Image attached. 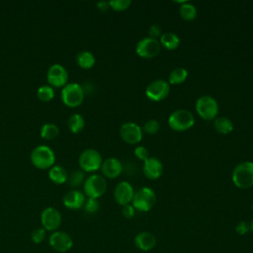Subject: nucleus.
Listing matches in <instances>:
<instances>
[{
    "mask_svg": "<svg viewBox=\"0 0 253 253\" xmlns=\"http://www.w3.org/2000/svg\"><path fill=\"white\" fill-rule=\"evenodd\" d=\"M37 97L42 102H49L54 97V89L50 85H42L37 90Z\"/></svg>",
    "mask_w": 253,
    "mask_h": 253,
    "instance_id": "28",
    "label": "nucleus"
},
{
    "mask_svg": "<svg viewBox=\"0 0 253 253\" xmlns=\"http://www.w3.org/2000/svg\"><path fill=\"white\" fill-rule=\"evenodd\" d=\"M251 209H252V211H253V204H252V207H251Z\"/></svg>",
    "mask_w": 253,
    "mask_h": 253,
    "instance_id": "40",
    "label": "nucleus"
},
{
    "mask_svg": "<svg viewBox=\"0 0 253 253\" xmlns=\"http://www.w3.org/2000/svg\"><path fill=\"white\" fill-rule=\"evenodd\" d=\"M110 8H112L115 11H124L126 10L130 5V0H111L109 1Z\"/></svg>",
    "mask_w": 253,
    "mask_h": 253,
    "instance_id": "31",
    "label": "nucleus"
},
{
    "mask_svg": "<svg viewBox=\"0 0 253 253\" xmlns=\"http://www.w3.org/2000/svg\"><path fill=\"white\" fill-rule=\"evenodd\" d=\"M188 77V70L184 67H176L174 68L169 76L168 80L171 84H181L183 83Z\"/></svg>",
    "mask_w": 253,
    "mask_h": 253,
    "instance_id": "26",
    "label": "nucleus"
},
{
    "mask_svg": "<svg viewBox=\"0 0 253 253\" xmlns=\"http://www.w3.org/2000/svg\"><path fill=\"white\" fill-rule=\"evenodd\" d=\"M67 126H68L69 130L72 133H78L84 127L85 120L82 115H80L78 113H74L69 116L68 121H67Z\"/></svg>",
    "mask_w": 253,
    "mask_h": 253,
    "instance_id": "23",
    "label": "nucleus"
},
{
    "mask_svg": "<svg viewBox=\"0 0 253 253\" xmlns=\"http://www.w3.org/2000/svg\"><path fill=\"white\" fill-rule=\"evenodd\" d=\"M60 97L64 105L70 108H75L81 105V103L83 102L84 90L82 86L76 82L68 83L63 86Z\"/></svg>",
    "mask_w": 253,
    "mask_h": 253,
    "instance_id": "4",
    "label": "nucleus"
},
{
    "mask_svg": "<svg viewBox=\"0 0 253 253\" xmlns=\"http://www.w3.org/2000/svg\"><path fill=\"white\" fill-rule=\"evenodd\" d=\"M46 230L43 227H38L32 231L31 238L35 243H41L44 240L46 235Z\"/></svg>",
    "mask_w": 253,
    "mask_h": 253,
    "instance_id": "33",
    "label": "nucleus"
},
{
    "mask_svg": "<svg viewBox=\"0 0 253 253\" xmlns=\"http://www.w3.org/2000/svg\"><path fill=\"white\" fill-rule=\"evenodd\" d=\"M142 128L134 122H126L120 127L122 139L129 144H135L142 139Z\"/></svg>",
    "mask_w": 253,
    "mask_h": 253,
    "instance_id": "11",
    "label": "nucleus"
},
{
    "mask_svg": "<svg viewBox=\"0 0 253 253\" xmlns=\"http://www.w3.org/2000/svg\"><path fill=\"white\" fill-rule=\"evenodd\" d=\"M156 201V195L154 191L149 187H142L138 191L134 192L131 205L135 210L140 211H148L152 209Z\"/></svg>",
    "mask_w": 253,
    "mask_h": 253,
    "instance_id": "6",
    "label": "nucleus"
},
{
    "mask_svg": "<svg viewBox=\"0 0 253 253\" xmlns=\"http://www.w3.org/2000/svg\"><path fill=\"white\" fill-rule=\"evenodd\" d=\"M249 230H250L249 223H247L246 221H239L235 226V231L239 235H245Z\"/></svg>",
    "mask_w": 253,
    "mask_h": 253,
    "instance_id": "36",
    "label": "nucleus"
},
{
    "mask_svg": "<svg viewBox=\"0 0 253 253\" xmlns=\"http://www.w3.org/2000/svg\"><path fill=\"white\" fill-rule=\"evenodd\" d=\"M214 128L221 134H228L233 129V123L227 117H217L213 123Z\"/></svg>",
    "mask_w": 253,
    "mask_h": 253,
    "instance_id": "24",
    "label": "nucleus"
},
{
    "mask_svg": "<svg viewBox=\"0 0 253 253\" xmlns=\"http://www.w3.org/2000/svg\"><path fill=\"white\" fill-rule=\"evenodd\" d=\"M85 195L78 190L68 191L62 199L63 205L70 210H77L82 208L85 204Z\"/></svg>",
    "mask_w": 253,
    "mask_h": 253,
    "instance_id": "18",
    "label": "nucleus"
},
{
    "mask_svg": "<svg viewBox=\"0 0 253 253\" xmlns=\"http://www.w3.org/2000/svg\"><path fill=\"white\" fill-rule=\"evenodd\" d=\"M84 181V172L82 170H73L67 175V183L71 187H78Z\"/></svg>",
    "mask_w": 253,
    "mask_h": 253,
    "instance_id": "29",
    "label": "nucleus"
},
{
    "mask_svg": "<svg viewBox=\"0 0 253 253\" xmlns=\"http://www.w3.org/2000/svg\"><path fill=\"white\" fill-rule=\"evenodd\" d=\"M159 127H160V125L157 120L149 119L144 123L142 131L146 132L147 134H155L159 130Z\"/></svg>",
    "mask_w": 253,
    "mask_h": 253,
    "instance_id": "30",
    "label": "nucleus"
},
{
    "mask_svg": "<svg viewBox=\"0 0 253 253\" xmlns=\"http://www.w3.org/2000/svg\"><path fill=\"white\" fill-rule=\"evenodd\" d=\"M101 171L105 177L114 179L121 175L123 171V164L118 158L109 157L103 161L101 165Z\"/></svg>",
    "mask_w": 253,
    "mask_h": 253,
    "instance_id": "17",
    "label": "nucleus"
},
{
    "mask_svg": "<svg viewBox=\"0 0 253 253\" xmlns=\"http://www.w3.org/2000/svg\"><path fill=\"white\" fill-rule=\"evenodd\" d=\"M84 208H85V211L88 212V213H96L99 209H100V203L97 199H92V198H88L86 201H85V204H84Z\"/></svg>",
    "mask_w": 253,
    "mask_h": 253,
    "instance_id": "32",
    "label": "nucleus"
},
{
    "mask_svg": "<svg viewBox=\"0 0 253 253\" xmlns=\"http://www.w3.org/2000/svg\"><path fill=\"white\" fill-rule=\"evenodd\" d=\"M84 193L88 198L98 199L107 190V182L101 175H91L84 181Z\"/></svg>",
    "mask_w": 253,
    "mask_h": 253,
    "instance_id": "8",
    "label": "nucleus"
},
{
    "mask_svg": "<svg viewBox=\"0 0 253 253\" xmlns=\"http://www.w3.org/2000/svg\"><path fill=\"white\" fill-rule=\"evenodd\" d=\"M159 42L165 48L173 50V49H176L180 45V38L174 32H164L160 36Z\"/></svg>",
    "mask_w": 253,
    "mask_h": 253,
    "instance_id": "20",
    "label": "nucleus"
},
{
    "mask_svg": "<svg viewBox=\"0 0 253 253\" xmlns=\"http://www.w3.org/2000/svg\"><path fill=\"white\" fill-rule=\"evenodd\" d=\"M133 195H134L133 187L130 185V183L126 181L120 182L114 190V198L116 202L121 206L130 204V202L132 201Z\"/></svg>",
    "mask_w": 253,
    "mask_h": 253,
    "instance_id": "14",
    "label": "nucleus"
},
{
    "mask_svg": "<svg viewBox=\"0 0 253 253\" xmlns=\"http://www.w3.org/2000/svg\"><path fill=\"white\" fill-rule=\"evenodd\" d=\"M134 155H135L138 159H140V160H142V161H144L146 158L149 157V156H148V150H147V148H146L145 146H142V145H139V146H137V147L134 149Z\"/></svg>",
    "mask_w": 253,
    "mask_h": 253,
    "instance_id": "35",
    "label": "nucleus"
},
{
    "mask_svg": "<svg viewBox=\"0 0 253 253\" xmlns=\"http://www.w3.org/2000/svg\"><path fill=\"white\" fill-rule=\"evenodd\" d=\"M59 134L58 126L53 123H45L42 126L40 129V135L42 138L46 140H51L57 137Z\"/></svg>",
    "mask_w": 253,
    "mask_h": 253,
    "instance_id": "25",
    "label": "nucleus"
},
{
    "mask_svg": "<svg viewBox=\"0 0 253 253\" xmlns=\"http://www.w3.org/2000/svg\"><path fill=\"white\" fill-rule=\"evenodd\" d=\"M134 244L142 251H149L156 245V237L149 231H141L135 235Z\"/></svg>",
    "mask_w": 253,
    "mask_h": 253,
    "instance_id": "19",
    "label": "nucleus"
},
{
    "mask_svg": "<svg viewBox=\"0 0 253 253\" xmlns=\"http://www.w3.org/2000/svg\"><path fill=\"white\" fill-rule=\"evenodd\" d=\"M170 91L169 82L163 79H156L151 81L146 89H145V95L146 97L154 102L161 101L167 97Z\"/></svg>",
    "mask_w": 253,
    "mask_h": 253,
    "instance_id": "10",
    "label": "nucleus"
},
{
    "mask_svg": "<svg viewBox=\"0 0 253 253\" xmlns=\"http://www.w3.org/2000/svg\"><path fill=\"white\" fill-rule=\"evenodd\" d=\"M195 124V118L192 112L186 109L175 110L168 118L169 126L176 131H185L191 128Z\"/></svg>",
    "mask_w": 253,
    "mask_h": 253,
    "instance_id": "3",
    "label": "nucleus"
},
{
    "mask_svg": "<svg viewBox=\"0 0 253 253\" xmlns=\"http://www.w3.org/2000/svg\"><path fill=\"white\" fill-rule=\"evenodd\" d=\"M196 111L204 120L214 119L218 114V104L214 98L209 95H204L196 101Z\"/></svg>",
    "mask_w": 253,
    "mask_h": 253,
    "instance_id": "7",
    "label": "nucleus"
},
{
    "mask_svg": "<svg viewBox=\"0 0 253 253\" xmlns=\"http://www.w3.org/2000/svg\"><path fill=\"white\" fill-rule=\"evenodd\" d=\"M148 35H149L148 37L153 38V39H156L157 37L160 38V36H161V28H160V26L157 25V24L151 25L149 27V29H148Z\"/></svg>",
    "mask_w": 253,
    "mask_h": 253,
    "instance_id": "37",
    "label": "nucleus"
},
{
    "mask_svg": "<svg viewBox=\"0 0 253 253\" xmlns=\"http://www.w3.org/2000/svg\"><path fill=\"white\" fill-rule=\"evenodd\" d=\"M161 44L157 39L150 37L142 38L135 46L136 53L143 58H152L155 57L160 52Z\"/></svg>",
    "mask_w": 253,
    "mask_h": 253,
    "instance_id": "9",
    "label": "nucleus"
},
{
    "mask_svg": "<svg viewBox=\"0 0 253 253\" xmlns=\"http://www.w3.org/2000/svg\"><path fill=\"white\" fill-rule=\"evenodd\" d=\"M122 213L126 218H132L135 214V209L131 204H127L123 206Z\"/></svg>",
    "mask_w": 253,
    "mask_h": 253,
    "instance_id": "34",
    "label": "nucleus"
},
{
    "mask_svg": "<svg viewBox=\"0 0 253 253\" xmlns=\"http://www.w3.org/2000/svg\"><path fill=\"white\" fill-rule=\"evenodd\" d=\"M67 79L68 72L63 65L59 63H54L49 66L47 70V81L51 87H63L66 85Z\"/></svg>",
    "mask_w": 253,
    "mask_h": 253,
    "instance_id": "13",
    "label": "nucleus"
},
{
    "mask_svg": "<svg viewBox=\"0 0 253 253\" xmlns=\"http://www.w3.org/2000/svg\"><path fill=\"white\" fill-rule=\"evenodd\" d=\"M181 17L186 21H192L197 17V8L192 3L186 2L180 6L179 9Z\"/></svg>",
    "mask_w": 253,
    "mask_h": 253,
    "instance_id": "27",
    "label": "nucleus"
},
{
    "mask_svg": "<svg viewBox=\"0 0 253 253\" xmlns=\"http://www.w3.org/2000/svg\"><path fill=\"white\" fill-rule=\"evenodd\" d=\"M49 244L58 252H66L72 247L73 241L71 236L66 232L54 231L49 236Z\"/></svg>",
    "mask_w": 253,
    "mask_h": 253,
    "instance_id": "15",
    "label": "nucleus"
},
{
    "mask_svg": "<svg viewBox=\"0 0 253 253\" xmlns=\"http://www.w3.org/2000/svg\"><path fill=\"white\" fill-rule=\"evenodd\" d=\"M97 7L101 11H107L110 8V5H109V2L107 1H99L97 3Z\"/></svg>",
    "mask_w": 253,
    "mask_h": 253,
    "instance_id": "38",
    "label": "nucleus"
},
{
    "mask_svg": "<svg viewBox=\"0 0 253 253\" xmlns=\"http://www.w3.org/2000/svg\"><path fill=\"white\" fill-rule=\"evenodd\" d=\"M142 171L147 179L156 180L163 172L162 162L156 157H148L143 161Z\"/></svg>",
    "mask_w": 253,
    "mask_h": 253,
    "instance_id": "16",
    "label": "nucleus"
},
{
    "mask_svg": "<svg viewBox=\"0 0 253 253\" xmlns=\"http://www.w3.org/2000/svg\"><path fill=\"white\" fill-rule=\"evenodd\" d=\"M249 227H250V230L253 232V219L251 220V222H250V224H249Z\"/></svg>",
    "mask_w": 253,
    "mask_h": 253,
    "instance_id": "39",
    "label": "nucleus"
},
{
    "mask_svg": "<svg viewBox=\"0 0 253 253\" xmlns=\"http://www.w3.org/2000/svg\"><path fill=\"white\" fill-rule=\"evenodd\" d=\"M102 163L101 153L94 148L84 149L78 157V164L83 172H95L101 168Z\"/></svg>",
    "mask_w": 253,
    "mask_h": 253,
    "instance_id": "5",
    "label": "nucleus"
},
{
    "mask_svg": "<svg viewBox=\"0 0 253 253\" xmlns=\"http://www.w3.org/2000/svg\"><path fill=\"white\" fill-rule=\"evenodd\" d=\"M62 221L61 214L58 210L52 207L45 208L41 213V222L42 227L48 231L56 230Z\"/></svg>",
    "mask_w": 253,
    "mask_h": 253,
    "instance_id": "12",
    "label": "nucleus"
},
{
    "mask_svg": "<svg viewBox=\"0 0 253 253\" xmlns=\"http://www.w3.org/2000/svg\"><path fill=\"white\" fill-rule=\"evenodd\" d=\"M67 171L59 164H54L49 168L48 177L55 184H63L67 181Z\"/></svg>",
    "mask_w": 253,
    "mask_h": 253,
    "instance_id": "21",
    "label": "nucleus"
},
{
    "mask_svg": "<svg viewBox=\"0 0 253 253\" xmlns=\"http://www.w3.org/2000/svg\"><path fill=\"white\" fill-rule=\"evenodd\" d=\"M76 62L81 68L89 69L94 66V64L96 62V58H95V55L91 51L82 50L77 53Z\"/></svg>",
    "mask_w": 253,
    "mask_h": 253,
    "instance_id": "22",
    "label": "nucleus"
},
{
    "mask_svg": "<svg viewBox=\"0 0 253 253\" xmlns=\"http://www.w3.org/2000/svg\"><path fill=\"white\" fill-rule=\"evenodd\" d=\"M233 184L240 189H247L253 186V162L242 161L238 163L231 175Z\"/></svg>",
    "mask_w": 253,
    "mask_h": 253,
    "instance_id": "1",
    "label": "nucleus"
},
{
    "mask_svg": "<svg viewBox=\"0 0 253 253\" xmlns=\"http://www.w3.org/2000/svg\"><path fill=\"white\" fill-rule=\"evenodd\" d=\"M31 162L39 169H47L54 165L55 153L47 145H38L31 152Z\"/></svg>",
    "mask_w": 253,
    "mask_h": 253,
    "instance_id": "2",
    "label": "nucleus"
}]
</instances>
